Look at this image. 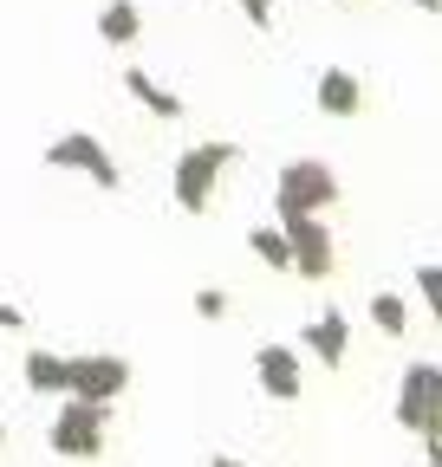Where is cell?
Returning <instances> with one entry per match:
<instances>
[{"label": "cell", "instance_id": "8fae6325", "mask_svg": "<svg viewBox=\"0 0 442 467\" xmlns=\"http://www.w3.org/2000/svg\"><path fill=\"white\" fill-rule=\"evenodd\" d=\"M118 85H124V91H131V98H137V104H143L150 117H163V124H176V117H183V98H176L170 85H156L150 72H137V66H131V72H124Z\"/></svg>", "mask_w": 442, "mask_h": 467}, {"label": "cell", "instance_id": "5bb4252c", "mask_svg": "<svg viewBox=\"0 0 442 467\" xmlns=\"http://www.w3.org/2000/svg\"><path fill=\"white\" fill-rule=\"evenodd\" d=\"M247 247H254V260H267V266H280V273H293V241H287V227H254L247 234Z\"/></svg>", "mask_w": 442, "mask_h": 467}, {"label": "cell", "instance_id": "277c9868", "mask_svg": "<svg viewBox=\"0 0 442 467\" xmlns=\"http://www.w3.org/2000/svg\"><path fill=\"white\" fill-rule=\"evenodd\" d=\"M397 429L404 435H442V364H410L397 383Z\"/></svg>", "mask_w": 442, "mask_h": 467}, {"label": "cell", "instance_id": "7a4b0ae2", "mask_svg": "<svg viewBox=\"0 0 442 467\" xmlns=\"http://www.w3.org/2000/svg\"><path fill=\"white\" fill-rule=\"evenodd\" d=\"M46 441H52V454H66L72 467H79V461H98L104 441H110V402H79V396H66Z\"/></svg>", "mask_w": 442, "mask_h": 467}, {"label": "cell", "instance_id": "9c48e42d", "mask_svg": "<svg viewBox=\"0 0 442 467\" xmlns=\"http://www.w3.org/2000/svg\"><path fill=\"white\" fill-rule=\"evenodd\" d=\"M300 344L312 350L325 370H339V364H345V350H352V325H345V312H339V306H325V312L300 331Z\"/></svg>", "mask_w": 442, "mask_h": 467}, {"label": "cell", "instance_id": "7402d4cb", "mask_svg": "<svg viewBox=\"0 0 442 467\" xmlns=\"http://www.w3.org/2000/svg\"><path fill=\"white\" fill-rule=\"evenodd\" d=\"M0 448H7V422H0Z\"/></svg>", "mask_w": 442, "mask_h": 467}, {"label": "cell", "instance_id": "6da1fadb", "mask_svg": "<svg viewBox=\"0 0 442 467\" xmlns=\"http://www.w3.org/2000/svg\"><path fill=\"white\" fill-rule=\"evenodd\" d=\"M228 162H241V143H195V150H183L176 156V169H170V195H176V208L183 214H208L215 208V182H221V169Z\"/></svg>", "mask_w": 442, "mask_h": 467}, {"label": "cell", "instance_id": "5b68a950", "mask_svg": "<svg viewBox=\"0 0 442 467\" xmlns=\"http://www.w3.org/2000/svg\"><path fill=\"white\" fill-rule=\"evenodd\" d=\"M131 389V364L118 350H85V358H66V396L79 402H118Z\"/></svg>", "mask_w": 442, "mask_h": 467}, {"label": "cell", "instance_id": "4fadbf2b", "mask_svg": "<svg viewBox=\"0 0 442 467\" xmlns=\"http://www.w3.org/2000/svg\"><path fill=\"white\" fill-rule=\"evenodd\" d=\"M137 33H143L137 0H104V14H98V39H104V46H131Z\"/></svg>", "mask_w": 442, "mask_h": 467}, {"label": "cell", "instance_id": "7c38bea8", "mask_svg": "<svg viewBox=\"0 0 442 467\" xmlns=\"http://www.w3.org/2000/svg\"><path fill=\"white\" fill-rule=\"evenodd\" d=\"M20 377H26V389L33 396H66V358L59 350H26V364H20Z\"/></svg>", "mask_w": 442, "mask_h": 467}, {"label": "cell", "instance_id": "3957f363", "mask_svg": "<svg viewBox=\"0 0 442 467\" xmlns=\"http://www.w3.org/2000/svg\"><path fill=\"white\" fill-rule=\"evenodd\" d=\"M332 202H339V175H332V162L319 156H293L280 175H273V208L287 214H325Z\"/></svg>", "mask_w": 442, "mask_h": 467}, {"label": "cell", "instance_id": "9a60e30c", "mask_svg": "<svg viewBox=\"0 0 442 467\" xmlns=\"http://www.w3.org/2000/svg\"><path fill=\"white\" fill-rule=\"evenodd\" d=\"M371 325L384 337H404L410 331V306H404V292H371Z\"/></svg>", "mask_w": 442, "mask_h": 467}, {"label": "cell", "instance_id": "603a6c76", "mask_svg": "<svg viewBox=\"0 0 442 467\" xmlns=\"http://www.w3.org/2000/svg\"><path fill=\"white\" fill-rule=\"evenodd\" d=\"M79 467H98V461H79Z\"/></svg>", "mask_w": 442, "mask_h": 467}, {"label": "cell", "instance_id": "52a82bcc", "mask_svg": "<svg viewBox=\"0 0 442 467\" xmlns=\"http://www.w3.org/2000/svg\"><path fill=\"white\" fill-rule=\"evenodd\" d=\"M280 227H287V241H293V273L319 285L332 273V234H325V221L319 214H287Z\"/></svg>", "mask_w": 442, "mask_h": 467}, {"label": "cell", "instance_id": "d6986e66", "mask_svg": "<svg viewBox=\"0 0 442 467\" xmlns=\"http://www.w3.org/2000/svg\"><path fill=\"white\" fill-rule=\"evenodd\" d=\"M20 325H26V312L14 299H0V331H20Z\"/></svg>", "mask_w": 442, "mask_h": 467}, {"label": "cell", "instance_id": "ffe728a7", "mask_svg": "<svg viewBox=\"0 0 442 467\" xmlns=\"http://www.w3.org/2000/svg\"><path fill=\"white\" fill-rule=\"evenodd\" d=\"M208 467H247V461H235V454H215V461H208Z\"/></svg>", "mask_w": 442, "mask_h": 467}, {"label": "cell", "instance_id": "44dd1931", "mask_svg": "<svg viewBox=\"0 0 442 467\" xmlns=\"http://www.w3.org/2000/svg\"><path fill=\"white\" fill-rule=\"evenodd\" d=\"M416 7H423V14H442V0H416Z\"/></svg>", "mask_w": 442, "mask_h": 467}, {"label": "cell", "instance_id": "ba28073f", "mask_svg": "<svg viewBox=\"0 0 442 467\" xmlns=\"http://www.w3.org/2000/svg\"><path fill=\"white\" fill-rule=\"evenodd\" d=\"M254 377H260V389L273 402H300V389H306V370L293 358V344H260L254 350Z\"/></svg>", "mask_w": 442, "mask_h": 467}, {"label": "cell", "instance_id": "cb8c5ba5", "mask_svg": "<svg viewBox=\"0 0 442 467\" xmlns=\"http://www.w3.org/2000/svg\"><path fill=\"white\" fill-rule=\"evenodd\" d=\"M339 7H345V0H339Z\"/></svg>", "mask_w": 442, "mask_h": 467}, {"label": "cell", "instance_id": "8992f818", "mask_svg": "<svg viewBox=\"0 0 442 467\" xmlns=\"http://www.w3.org/2000/svg\"><path fill=\"white\" fill-rule=\"evenodd\" d=\"M46 162H52V169H72V175H91L98 189H124V169L110 162V150H104L91 130H66V137H52V143H46Z\"/></svg>", "mask_w": 442, "mask_h": 467}, {"label": "cell", "instance_id": "e0dca14e", "mask_svg": "<svg viewBox=\"0 0 442 467\" xmlns=\"http://www.w3.org/2000/svg\"><path fill=\"white\" fill-rule=\"evenodd\" d=\"M195 312H202V318H228V292H221V285H202V292H195Z\"/></svg>", "mask_w": 442, "mask_h": 467}, {"label": "cell", "instance_id": "ac0fdd59", "mask_svg": "<svg viewBox=\"0 0 442 467\" xmlns=\"http://www.w3.org/2000/svg\"><path fill=\"white\" fill-rule=\"evenodd\" d=\"M241 20H247L254 33H267V26H273V0H241Z\"/></svg>", "mask_w": 442, "mask_h": 467}, {"label": "cell", "instance_id": "30bf717a", "mask_svg": "<svg viewBox=\"0 0 442 467\" xmlns=\"http://www.w3.org/2000/svg\"><path fill=\"white\" fill-rule=\"evenodd\" d=\"M319 110H325V117H358V110H364V85H358L345 66H325V72H319Z\"/></svg>", "mask_w": 442, "mask_h": 467}, {"label": "cell", "instance_id": "2e32d148", "mask_svg": "<svg viewBox=\"0 0 442 467\" xmlns=\"http://www.w3.org/2000/svg\"><path fill=\"white\" fill-rule=\"evenodd\" d=\"M416 292H423V306H429V318L442 325V266H416Z\"/></svg>", "mask_w": 442, "mask_h": 467}]
</instances>
